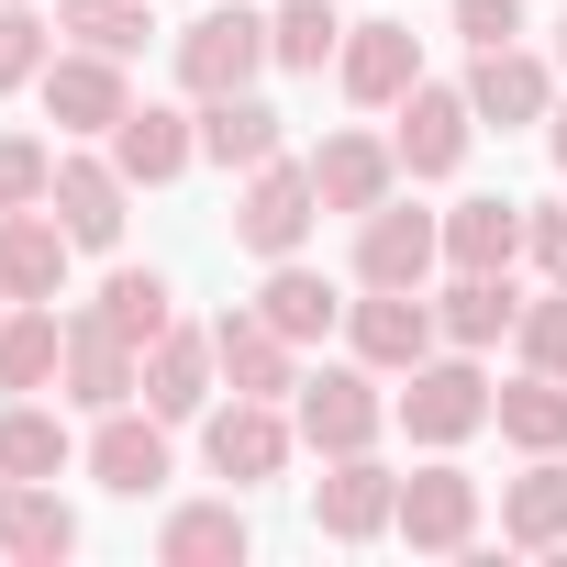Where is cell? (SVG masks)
<instances>
[{
    "label": "cell",
    "mask_w": 567,
    "mask_h": 567,
    "mask_svg": "<svg viewBox=\"0 0 567 567\" xmlns=\"http://www.w3.org/2000/svg\"><path fill=\"white\" fill-rule=\"evenodd\" d=\"M412 79H423V56H412L401 23H346V90L357 101H401Z\"/></svg>",
    "instance_id": "d6986e66"
},
{
    "label": "cell",
    "mask_w": 567,
    "mask_h": 567,
    "mask_svg": "<svg viewBox=\"0 0 567 567\" xmlns=\"http://www.w3.org/2000/svg\"><path fill=\"white\" fill-rule=\"evenodd\" d=\"M456 34H467L478 56H489V45H512V34H523V0H456Z\"/></svg>",
    "instance_id": "74e56055"
},
{
    "label": "cell",
    "mask_w": 567,
    "mask_h": 567,
    "mask_svg": "<svg viewBox=\"0 0 567 567\" xmlns=\"http://www.w3.org/2000/svg\"><path fill=\"white\" fill-rule=\"evenodd\" d=\"M189 145H200V134H189L178 112H156V101L112 123V167H123V178H145V189H156V178H178V167H189Z\"/></svg>",
    "instance_id": "44dd1931"
},
{
    "label": "cell",
    "mask_w": 567,
    "mask_h": 567,
    "mask_svg": "<svg viewBox=\"0 0 567 567\" xmlns=\"http://www.w3.org/2000/svg\"><path fill=\"white\" fill-rule=\"evenodd\" d=\"M334 45H346V23H334V0H290V12L267 23V56H278V68H323Z\"/></svg>",
    "instance_id": "d6a6232c"
},
{
    "label": "cell",
    "mask_w": 567,
    "mask_h": 567,
    "mask_svg": "<svg viewBox=\"0 0 567 567\" xmlns=\"http://www.w3.org/2000/svg\"><path fill=\"white\" fill-rule=\"evenodd\" d=\"M23 79H45V23L12 0V12H0V90H23Z\"/></svg>",
    "instance_id": "8d00e7d4"
},
{
    "label": "cell",
    "mask_w": 567,
    "mask_h": 567,
    "mask_svg": "<svg viewBox=\"0 0 567 567\" xmlns=\"http://www.w3.org/2000/svg\"><path fill=\"white\" fill-rule=\"evenodd\" d=\"M90 312H101V323H112L123 346H156V334H167V278H156V267H123L112 290L90 301Z\"/></svg>",
    "instance_id": "4dcf8cb0"
},
{
    "label": "cell",
    "mask_w": 567,
    "mask_h": 567,
    "mask_svg": "<svg viewBox=\"0 0 567 567\" xmlns=\"http://www.w3.org/2000/svg\"><path fill=\"white\" fill-rule=\"evenodd\" d=\"M212 357H223V379H234L245 401L301 390V379H290V334H278L267 312H223V323H212Z\"/></svg>",
    "instance_id": "ba28073f"
},
{
    "label": "cell",
    "mask_w": 567,
    "mask_h": 567,
    "mask_svg": "<svg viewBox=\"0 0 567 567\" xmlns=\"http://www.w3.org/2000/svg\"><path fill=\"white\" fill-rule=\"evenodd\" d=\"M445 256V223H423V212H368V234H357V278L368 290H423V267Z\"/></svg>",
    "instance_id": "8992f818"
},
{
    "label": "cell",
    "mask_w": 567,
    "mask_h": 567,
    "mask_svg": "<svg viewBox=\"0 0 567 567\" xmlns=\"http://www.w3.org/2000/svg\"><path fill=\"white\" fill-rule=\"evenodd\" d=\"M212 467L223 478H278V467H290V423L234 390V412H212Z\"/></svg>",
    "instance_id": "4fadbf2b"
},
{
    "label": "cell",
    "mask_w": 567,
    "mask_h": 567,
    "mask_svg": "<svg viewBox=\"0 0 567 567\" xmlns=\"http://www.w3.org/2000/svg\"><path fill=\"white\" fill-rule=\"evenodd\" d=\"M56 467H68L56 412H0V478H56Z\"/></svg>",
    "instance_id": "1f68e13d"
},
{
    "label": "cell",
    "mask_w": 567,
    "mask_h": 567,
    "mask_svg": "<svg viewBox=\"0 0 567 567\" xmlns=\"http://www.w3.org/2000/svg\"><path fill=\"white\" fill-rule=\"evenodd\" d=\"M501 534H512V545H567V467H534V478H512V501H501Z\"/></svg>",
    "instance_id": "f546056e"
},
{
    "label": "cell",
    "mask_w": 567,
    "mask_h": 567,
    "mask_svg": "<svg viewBox=\"0 0 567 567\" xmlns=\"http://www.w3.org/2000/svg\"><path fill=\"white\" fill-rule=\"evenodd\" d=\"M123 189H134L123 167H90V156H68L45 200H56V223H68L79 245H112V234H123Z\"/></svg>",
    "instance_id": "e0dca14e"
},
{
    "label": "cell",
    "mask_w": 567,
    "mask_h": 567,
    "mask_svg": "<svg viewBox=\"0 0 567 567\" xmlns=\"http://www.w3.org/2000/svg\"><path fill=\"white\" fill-rule=\"evenodd\" d=\"M523 245L545 256V278H556V290H567V212H523Z\"/></svg>",
    "instance_id": "f35d334b"
},
{
    "label": "cell",
    "mask_w": 567,
    "mask_h": 567,
    "mask_svg": "<svg viewBox=\"0 0 567 567\" xmlns=\"http://www.w3.org/2000/svg\"><path fill=\"white\" fill-rule=\"evenodd\" d=\"M301 434H312L323 456H357V445L379 434V390H368L357 368H323V379H301Z\"/></svg>",
    "instance_id": "8fae6325"
},
{
    "label": "cell",
    "mask_w": 567,
    "mask_h": 567,
    "mask_svg": "<svg viewBox=\"0 0 567 567\" xmlns=\"http://www.w3.org/2000/svg\"><path fill=\"white\" fill-rule=\"evenodd\" d=\"M423 346H434V312H423L412 290L357 301V357H368V368H423Z\"/></svg>",
    "instance_id": "7402d4cb"
},
{
    "label": "cell",
    "mask_w": 567,
    "mask_h": 567,
    "mask_svg": "<svg viewBox=\"0 0 567 567\" xmlns=\"http://www.w3.org/2000/svg\"><path fill=\"white\" fill-rule=\"evenodd\" d=\"M401 534H412V545H467V534H478V478H456V467L401 478Z\"/></svg>",
    "instance_id": "9a60e30c"
},
{
    "label": "cell",
    "mask_w": 567,
    "mask_h": 567,
    "mask_svg": "<svg viewBox=\"0 0 567 567\" xmlns=\"http://www.w3.org/2000/svg\"><path fill=\"white\" fill-rule=\"evenodd\" d=\"M512 334H523V357H534L545 379H567V290H556V301H523Z\"/></svg>",
    "instance_id": "d590c367"
},
{
    "label": "cell",
    "mask_w": 567,
    "mask_h": 567,
    "mask_svg": "<svg viewBox=\"0 0 567 567\" xmlns=\"http://www.w3.org/2000/svg\"><path fill=\"white\" fill-rule=\"evenodd\" d=\"M234 556H245V512L234 501H200V512L167 523V567H234Z\"/></svg>",
    "instance_id": "f1b7e54d"
},
{
    "label": "cell",
    "mask_w": 567,
    "mask_h": 567,
    "mask_svg": "<svg viewBox=\"0 0 567 567\" xmlns=\"http://www.w3.org/2000/svg\"><path fill=\"white\" fill-rule=\"evenodd\" d=\"M312 212H323L312 167H278V156H267V167L245 178V212H234V234H245L256 256H290V245L312 234Z\"/></svg>",
    "instance_id": "3957f363"
},
{
    "label": "cell",
    "mask_w": 567,
    "mask_h": 567,
    "mask_svg": "<svg viewBox=\"0 0 567 567\" xmlns=\"http://www.w3.org/2000/svg\"><path fill=\"white\" fill-rule=\"evenodd\" d=\"M467 101H478V123H534V112H545V68H534L523 45H489L478 79H467Z\"/></svg>",
    "instance_id": "d4e9b609"
},
{
    "label": "cell",
    "mask_w": 567,
    "mask_h": 567,
    "mask_svg": "<svg viewBox=\"0 0 567 567\" xmlns=\"http://www.w3.org/2000/svg\"><path fill=\"white\" fill-rule=\"evenodd\" d=\"M212 368H223V357H212V334H178V323H167V334L145 346V401H156V423L200 412V401H212Z\"/></svg>",
    "instance_id": "5bb4252c"
},
{
    "label": "cell",
    "mask_w": 567,
    "mask_h": 567,
    "mask_svg": "<svg viewBox=\"0 0 567 567\" xmlns=\"http://www.w3.org/2000/svg\"><path fill=\"white\" fill-rule=\"evenodd\" d=\"M445 256L478 267V278L512 267V256H523V200H456V212H445Z\"/></svg>",
    "instance_id": "603a6c76"
},
{
    "label": "cell",
    "mask_w": 567,
    "mask_h": 567,
    "mask_svg": "<svg viewBox=\"0 0 567 567\" xmlns=\"http://www.w3.org/2000/svg\"><path fill=\"white\" fill-rule=\"evenodd\" d=\"M556 45H567V34H556Z\"/></svg>",
    "instance_id": "b9f144b4"
},
{
    "label": "cell",
    "mask_w": 567,
    "mask_h": 567,
    "mask_svg": "<svg viewBox=\"0 0 567 567\" xmlns=\"http://www.w3.org/2000/svg\"><path fill=\"white\" fill-rule=\"evenodd\" d=\"M200 156H223V167H267V156H278V112H267L256 90L200 101Z\"/></svg>",
    "instance_id": "ffe728a7"
},
{
    "label": "cell",
    "mask_w": 567,
    "mask_h": 567,
    "mask_svg": "<svg viewBox=\"0 0 567 567\" xmlns=\"http://www.w3.org/2000/svg\"><path fill=\"white\" fill-rule=\"evenodd\" d=\"M489 379L467 368V357H445V368H412V390H401V423H412V445H456V434H478L489 423Z\"/></svg>",
    "instance_id": "7a4b0ae2"
},
{
    "label": "cell",
    "mask_w": 567,
    "mask_h": 567,
    "mask_svg": "<svg viewBox=\"0 0 567 567\" xmlns=\"http://www.w3.org/2000/svg\"><path fill=\"white\" fill-rule=\"evenodd\" d=\"M45 112H56L68 134H112L134 101H123V68L90 45V56H56V68H45Z\"/></svg>",
    "instance_id": "9c48e42d"
},
{
    "label": "cell",
    "mask_w": 567,
    "mask_h": 567,
    "mask_svg": "<svg viewBox=\"0 0 567 567\" xmlns=\"http://www.w3.org/2000/svg\"><path fill=\"white\" fill-rule=\"evenodd\" d=\"M0 301H12V290H0Z\"/></svg>",
    "instance_id": "60d3db41"
},
{
    "label": "cell",
    "mask_w": 567,
    "mask_h": 567,
    "mask_svg": "<svg viewBox=\"0 0 567 567\" xmlns=\"http://www.w3.org/2000/svg\"><path fill=\"white\" fill-rule=\"evenodd\" d=\"M267 68V23L245 12V0H223V12H200L189 34H178V90L189 101H223V90H245Z\"/></svg>",
    "instance_id": "6da1fadb"
},
{
    "label": "cell",
    "mask_w": 567,
    "mask_h": 567,
    "mask_svg": "<svg viewBox=\"0 0 567 567\" xmlns=\"http://www.w3.org/2000/svg\"><path fill=\"white\" fill-rule=\"evenodd\" d=\"M489 423H501L512 445H534V456H556V445H567V390H556V379L534 368L523 390H501V401H489Z\"/></svg>",
    "instance_id": "4316f807"
},
{
    "label": "cell",
    "mask_w": 567,
    "mask_h": 567,
    "mask_svg": "<svg viewBox=\"0 0 567 567\" xmlns=\"http://www.w3.org/2000/svg\"><path fill=\"white\" fill-rule=\"evenodd\" d=\"M256 312H267L278 334H290V346H312V334H323V323H334L346 301L323 290V278H312V267H278V278H267V290H256Z\"/></svg>",
    "instance_id": "83f0119b"
},
{
    "label": "cell",
    "mask_w": 567,
    "mask_h": 567,
    "mask_svg": "<svg viewBox=\"0 0 567 567\" xmlns=\"http://www.w3.org/2000/svg\"><path fill=\"white\" fill-rule=\"evenodd\" d=\"M56 368H68V323H56V301H34V312L0 323V390H45Z\"/></svg>",
    "instance_id": "cb8c5ba5"
},
{
    "label": "cell",
    "mask_w": 567,
    "mask_h": 567,
    "mask_svg": "<svg viewBox=\"0 0 567 567\" xmlns=\"http://www.w3.org/2000/svg\"><path fill=\"white\" fill-rule=\"evenodd\" d=\"M68 223H45V212H0V290L12 301H56L68 290Z\"/></svg>",
    "instance_id": "52a82bcc"
},
{
    "label": "cell",
    "mask_w": 567,
    "mask_h": 567,
    "mask_svg": "<svg viewBox=\"0 0 567 567\" xmlns=\"http://www.w3.org/2000/svg\"><path fill=\"white\" fill-rule=\"evenodd\" d=\"M134 357H145V346H123L101 312H79V323H68V401L123 412V401H134Z\"/></svg>",
    "instance_id": "30bf717a"
},
{
    "label": "cell",
    "mask_w": 567,
    "mask_h": 567,
    "mask_svg": "<svg viewBox=\"0 0 567 567\" xmlns=\"http://www.w3.org/2000/svg\"><path fill=\"white\" fill-rule=\"evenodd\" d=\"M556 167H567V112H556Z\"/></svg>",
    "instance_id": "ab89813d"
},
{
    "label": "cell",
    "mask_w": 567,
    "mask_h": 567,
    "mask_svg": "<svg viewBox=\"0 0 567 567\" xmlns=\"http://www.w3.org/2000/svg\"><path fill=\"white\" fill-rule=\"evenodd\" d=\"M434 323H445L456 346H489V334H512V323H523V301H512V278H501V267H489V278L467 267L456 290H445V312H434Z\"/></svg>",
    "instance_id": "484cf974"
},
{
    "label": "cell",
    "mask_w": 567,
    "mask_h": 567,
    "mask_svg": "<svg viewBox=\"0 0 567 567\" xmlns=\"http://www.w3.org/2000/svg\"><path fill=\"white\" fill-rule=\"evenodd\" d=\"M90 467H101V489L145 501V489L167 478V434H156V423H134V412H101V434H90Z\"/></svg>",
    "instance_id": "ac0fdd59"
},
{
    "label": "cell",
    "mask_w": 567,
    "mask_h": 567,
    "mask_svg": "<svg viewBox=\"0 0 567 567\" xmlns=\"http://www.w3.org/2000/svg\"><path fill=\"white\" fill-rule=\"evenodd\" d=\"M390 145H368V134H334L323 156H312V189H323V212H379L390 200Z\"/></svg>",
    "instance_id": "2e32d148"
},
{
    "label": "cell",
    "mask_w": 567,
    "mask_h": 567,
    "mask_svg": "<svg viewBox=\"0 0 567 567\" xmlns=\"http://www.w3.org/2000/svg\"><path fill=\"white\" fill-rule=\"evenodd\" d=\"M45 189H56V156L23 145V134H0V212H34Z\"/></svg>",
    "instance_id": "e575fe53"
},
{
    "label": "cell",
    "mask_w": 567,
    "mask_h": 567,
    "mask_svg": "<svg viewBox=\"0 0 567 567\" xmlns=\"http://www.w3.org/2000/svg\"><path fill=\"white\" fill-rule=\"evenodd\" d=\"M56 23L79 34V45H101V56H134L156 23H145V0H56Z\"/></svg>",
    "instance_id": "836d02e7"
},
{
    "label": "cell",
    "mask_w": 567,
    "mask_h": 567,
    "mask_svg": "<svg viewBox=\"0 0 567 567\" xmlns=\"http://www.w3.org/2000/svg\"><path fill=\"white\" fill-rule=\"evenodd\" d=\"M312 512H323V534H334V545H368L379 523H401V478L357 445V456H334V478L312 489Z\"/></svg>",
    "instance_id": "5b68a950"
},
{
    "label": "cell",
    "mask_w": 567,
    "mask_h": 567,
    "mask_svg": "<svg viewBox=\"0 0 567 567\" xmlns=\"http://www.w3.org/2000/svg\"><path fill=\"white\" fill-rule=\"evenodd\" d=\"M467 123H478V101H456V90H401V134H390V156L412 167V178H445L456 156H467Z\"/></svg>",
    "instance_id": "277c9868"
},
{
    "label": "cell",
    "mask_w": 567,
    "mask_h": 567,
    "mask_svg": "<svg viewBox=\"0 0 567 567\" xmlns=\"http://www.w3.org/2000/svg\"><path fill=\"white\" fill-rule=\"evenodd\" d=\"M79 545V512L56 501V489H34V478H0V556H34V567H56Z\"/></svg>",
    "instance_id": "7c38bea8"
}]
</instances>
